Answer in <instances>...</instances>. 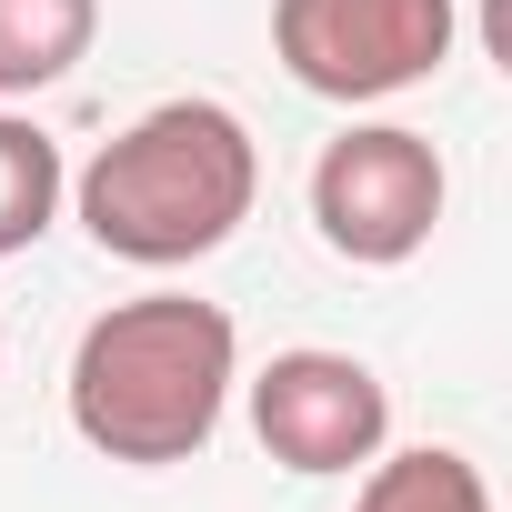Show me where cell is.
<instances>
[{"instance_id":"obj_1","label":"cell","mask_w":512,"mask_h":512,"mask_svg":"<svg viewBox=\"0 0 512 512\" xmlns=\"http://www.w3.org/2000/svg\"><path fill=\"white\" fill-rule=\"evenodd\" d=\"M231 382H241L231 312L201 302V292H141V302H111L81 332V352H71V432L101 462L171 472V462L211 452Z\"/></svg>"},{"instance_id":"obj_2","label":"cell","mask_w":512,"mask_h":512,"mask_svg":"<svg viewBox=\"0 0 512 512\" xmlns=\"http://www.w3.org/2000/svg\"><path fill=\"white\" fill-rule=\"evenodd\" d=\"M81 201V231L111 251V262H141V272H181L201 251H221L251 201H262V141L231 101H161L141 111L121 141L91 151V171L71 181Z\"/></svg>"},{"instance_id":"obj_3","label":"cell","mask_w":512,"mask_h":512,"mask_svg":"<svg viewBox=\"0 0 512 512\" xmlns=\"http://www.w3.org/2000/svg\"><path fill=\"white\" fill-rule=\"evenodd\" d=\"M452 0H272V51L322 101H392L452 61Z\"/></svg>"},{"instance_id":"obj_4","label":"cell","mask_w":512,"mask_h":512,"mask_svg":"<svg viewBox=\"0 0 512 512\" xmlns=\"http://www.w3.org/2000/svg\"><path fill=\"white\" fill-rule=\"evenodd\" d=\"M442 201H452L442 151L422 131H402V121H362V131L322 141V161H312V231L362 272L412 262L442 231Z\"/></svg>"},{"instance_id":"obj_5","label":"cell","mask_w":512,"mask_h":512,"mask_svg":"<svg viewBox=\"0 0 512 512\" xmlns=\"http://www.w3.org/2000/svg\"><path fill=\"white\" fill-rule=\"evenodd\" d=\"M251 432H262V452L302 482H332V472H362L382 442H392V392L372 362L352 352H272L262 372H251Z\"/></svg>"},{"instance_id":"obj_6","label":"cell","mask_w":512,"mask_h":512,"mask_svg":"<svg viewBox=\"0 0 512 512\" xmlns=\"http://www.w3.org/2000/svg\"><path fill=\"white\" fill-rule=\"evenodd\" d=\"M101 0H0V101H31L81 71Z\"/></svg>"},{"instance_id":"obj_7","label":"cell","mask_w":512,"mask_h":512,"mask_svg":"<svg viewBox=\"0 0 512 512\" xmlns=\"http://www.w3.org/2000/svg\"><path fill=\"white\" fill-rule=\"evenodd\" d=\"M352 512H492V482H482V462H472V452H452V442L372 452V462H362Z\"/></svg>"},{"instance_id":"obj_8","label":"cell","mask_w":512,"mask_h":512,"mask_svg":"<svg viewBox=\"0 0 512 512\" xmlns=\"http://www.w3.org/2000/svg\"><path fill=\"white\" fill-rule=\"evenodd\" d=\"M61 191H71L61 141H51L31 111H0V262L31 251V241L61 221Z\"/></svg>"}]
</instances>
